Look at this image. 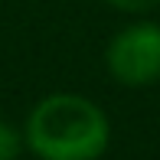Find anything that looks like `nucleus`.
I'll return each mask as SVG.
<instances>
[{
	"mask_svg": "<svg viewBox=\"0 0 160 160\" xmlns=\"http://www.w3.org/2000/svg\"><path fill=\"white\" fill-rule=\"evenodd\" d=\"M108 118L82 95H49L26 121V144L42 160H95L108 147Z\"/></svg>",
	"mask_w": 160,
	"mask_h": 160,
	"instance_id": "nucleus-1",
	"label": "nucleus"
},
{
	"mask_svg": "<svg viewBox=\"0 0 160 160\" xmlns=\"http://www.w3.org/2000/svg\"><path fill=\"white\" fill-rule=\"evenodd\" d=\"M108 69L124 85H150L160 78V26L137 23L121 30L108 46Z\"/></svg>",
	"mask_w": 160,
	"mask_h": 160,
	"instance_id": "nucleus-2",
	"label": "nucleus"
},
{
	"mask_svg": "<svg viewBox=\"0 0 160 160\" xmlns=\"http://www.w3.org/2000/svg\"><path fill=\"white\" fill-rule=\"evenodd\" d=\"M17 157H20V134L0 121V160H17Z\"/></svg>",
	"mask_w": 160,
	"mask_h": 160,
	"instance_id": "nucleus-3",
	"label": "nucleus"
},
{
	"mask_svg": "<svg viewBox=\"0 0 160 160\" xmlns=\"http://www.w3.org/2000/svg\"><path fill=\"white\" fill-rule=\"evenodd\" d=\"M108 3L118 7V10H134V13H141V10H150L157 0H108Z\"/></svg>",
	"mask_w": 160,
	"mask_h": 160,
	"instance_id": "nucleus-4",
	"label": "nucleus"
}]
</instances>
